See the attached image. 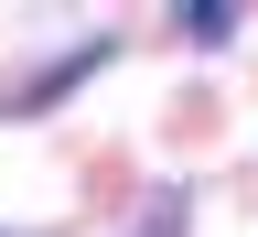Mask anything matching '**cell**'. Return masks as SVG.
Listing matches in <instances>:
<instances>
[{"label": "cell", "instance_id": "cell-1", "mask_svg": "<svg viewBox=\"0 0 258 237\" xmlns=\"http://www.w3.org/2000/svg\"><path fill=\"white\" fill-rule=\"evenodd\" d=\"M172 226H183V205H161V216H151V237H172Z\"/></svg>", "mask_w": 258, "mask_h": 237}]
</instances>
